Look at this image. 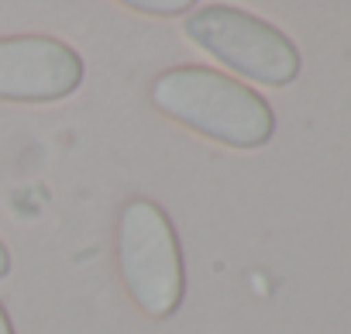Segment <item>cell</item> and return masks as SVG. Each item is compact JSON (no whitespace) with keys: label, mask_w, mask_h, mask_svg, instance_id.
I'll return each mask as SVG.
<instances>
[{"label":"cell","mask_w":351,"mask_h":334,"mask_svg":"<svg viewBox=\"0 0 351 334\" xmlns=\"http://www.w3.org/2000/svg\"><path fill=\"white\" fill-rule=\"evenodd\" d=\"M152 104L228 148H258L276 131V114L255 90L207 66L165 69L152 83Z\"/></svg>","instance_id":"obj_1"},{"label":"cell","mask_w":351,"mask_h":334,"mask_svg":"<svg viewBox=\"0 0 351 334\" xmlns=\"http://www.w3.org/2000/svg\"><path fill=\"white\" fill-rule=\"evenodd\" d=\"M117 272L134 307L148 317L165 320L180 310L186 293L183 248L155 200L134 197L124 204L117 217Z\"/></svg>","instance_id":"obj_2"},{"label":"cell","mask_w":351,"mask_h":334,"mask_svg":"<svg viewBox=\"0 0 351 334\" xmlns=\"http://www.w3.org/2000/svg\"><path fill=\"white\" fill-rule=\"evenodd\" d=\"M186 38L214 56L231 73H241L262 86H286L300 76V52L296 45L272 28L269 21L228 8V4H204L193 8L186 25Z\"/></svg>","instance_id":"obj_3"},{"label":"cell","mask_w":351,"mask_h":334,"mask_svg":"<svg viewBox=\"0 0 351 334\" xmlns=\"http://www.w3.org/2000/svg\"><path fill=\"white\" fill-rule=\"evenodd\" d=\"M83 59L52 35L0 38V100L56 104L83 83Z\"/></svg>","instance_id":"obj_4"},{"label":"cell","mask_w":351,"mask_h":334,"mask_svg":"<svg viewBox=\"0 0 351 334\" xmlns=\"http://www.w3.org/2000/svg\"><path fill=\"white\" fill-rule=\"evenodd\" d=\"M134 11H141V14H190L193 11V4H186V0H162V4H145V0H134L131 4Z\"/></svg>","instance_id":"obj_5"},{"label":"cell","mask_w":351,"mask_h":334,"mask_svg":"<svg viewBox=\"0 0 351 334\" xmlns=\"http://www.w3.org/2000/svg\"><path fill=\"white\" fill-rule=\"evenodd\" d=\"M11 272V252H8V245L0 241V279H4Z\"/></svg>","instance_id":"obj_6"},{"label":"cell","mask_w":351,"mask_h":334,"mask_svg":"<svg viewBox=\"0 0 351 334\" xmlns=\"http://www.w3.org/2000/svg\"><path fill=\"white\" fill-rule=\"evenodd\" d=\"M0 334H14V327H11V317H8L4 303H0Z\"/></svg>","instance_id":"obj_7"}]
</instances>
